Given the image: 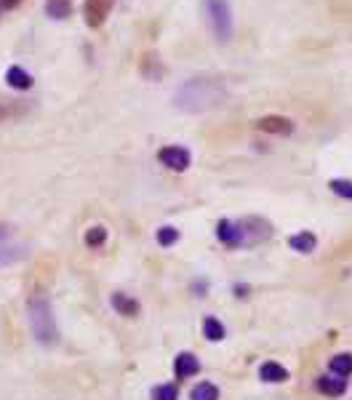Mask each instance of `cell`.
Listing matches in <instances>:
<instances>
[{"label": "cell", "instance_id": "1", "mask_svg": "<svg viewBox=\"0 0 352 400\" xmlns=\"http://www.w3.org/2000/svg\"><path fill=\"white\" fill-rule=\"evenodd\" d=\"M227 99V88L219 77H190L179 86L174 104L181 112H205Z\"/></svg>", "mask_w": 352, "mask_h": 400}, {"label": "cell", "instance_id": "2", "mask_svg": "<svg viewBox=\"0 0 352 400\" xmlns=\"http://www.w3.org/2000/svg\"><path fill=\"white\" fill-rule=\"evenodd\" d=\"M27 312H29V328L35 334V339L40 345H56L59 339V328H56V318H53V310H51V301L46 297H32L27 304Z\"/></svg>", "mask_w": 352, "mask_h": 400}, {"label": "cell", "instance_id": "3", "mask_svg": "<svg viewBox=\"0 0 352 400\" xmlns=\"http://www.w3.org/2000/svg\"><path fill=\"white\" fill-rule=\"evenodd\" d=\"M205 14H208V25L211 32L219 43H229L232 38V11L227 0H205Z\"/></svg>", "mask_w": 352, "mask_h": 400}, {"label": "cell", "instance_id": "4", "mask_svg": "<svg viewBox=\"0 0 352 400\" xmlns=\"http://www.w3.org/2000/svg\"><path fill=\"white\" fill-rule=\"evenodd\" d=\"M112 8H115V0H86L83 3V19L91 29H99L107 22V16L112 14Z\"/></svg>", "mask_w": 352, "mask_h": 400}, {"label": "cell", "instance_id": "5", "mask_svg": "<svg viewBox=\"0 0 352 400\" xmlns=\"http://www.w3.org/2000/svg\"><path fill=\"white\" fill-rule=\"evenodd\" d=\"M158 158H160V163L168 166L171 171H187V166H190V150H184V147H179V145L163 147V150L158 152Z\"/></svg>", "mask_w": 352, "mask_h": 400}, {"label": "cell", "instance_id": "6", "mask_svg": "<svg viewBox=\"0 0 352 400\" xmlns=\"http://www.w3.org/2000/svg\"><path fill=\"white\" fill-rule=\"evenodd\" d=\"M256 128H259V131H264V134H277V136H286V134H291V131H294V123H291L288 118H283V115H264V118H259V121H256Z\"/></svg>", "mask_w": 352, "mask_h": 400}, {"label": "cell", "instance_id": "7", "mask_svg": "<svg viewBox=\"0 0 352 400\" xmlns=\"http://www.w3.org/2000/svg\"><path fill=\"white\" fill-rule=\"evenodd\" d=\"M174 371L179 379H187V376H195L201 371V363H198V358L195 355H190V352H181L179 358H176L174 363Z\"/></svg>", "mask_w": 352, "mask_h": 400}, {"label": "cell", "instance_id": "8", "mask_svg": "<svg viewBox=\"0 0 352 400\" xmlns=\"http://www.w3.org/2000/svg\"><path fill=\"white\" fill-rule=\"evenodd\" d=\"M5 83L11 86V88H16V91H27V88H32V75L22 70L19 64H14V67H8V73H5Z\"/></svg>", "mask_w": 352, "mask_h": 400}, {"label": "cell", "instance_id": "9", "mask_svg": "<svg viewBox=\"0 0 352 400\" xmlns=\"http://www.w3.org/2000/svg\"><path fill=\"white\" fill-rule=\"evenodd\" d=\"M46 14L56 22L67 19L73 14V0H46Z\"/></svg>", "mask_w": 352, "mask_h": 400}, {"label": "cell", "instance_id": "10", "mask_svg": "<svg viewBox=\"0 0 352 400\" xmlns=\"http://www.w3.org/2000/svg\"><path fill=\"white\" fill-rule=\"evenodd\" d=\"M318 390L326 392V395H344L347 382L339 379V376H320V379H318Z\"/></svg>", "mask_w": 352, "mask_h": 400}, {"label": "cell", "instance_id": "11", "mask_svg": "<svg viewBox=\"0 0 352 400\" xmlns=\"http://www.w3.org/2000/svg\"><path fill=\"white\" fill-rule=\"evenodd\" d=\"M216 235H219V240L227 243V246H240V229H238L235 222H227V219L225 222H219Z\"/></svg>", "mask_w": 352, "mask_h": 400}, {"label": "cell", "instance_id": "12", "mask_svg": "<svg viewBox=\"0 0 352 400\" xmlns=\"http://www.w3.org/2000/svg\"><path fill=\"white\" fill-rule=\"evenodd\" d=\"M166 70H163V64H160V56H155V53H147L144 59H142V75L150 77V80H158V77L163 75Z\"/></svg>", "mask_w": 352, "mask_h": 400}, {"label": "cell", "instance_id": "13", "mask_svg": "<svg viewBox=\"0 0 352 400\" xmlns=\"http://www.w3.org/2000/svg\"><path fill=\"white\" fill-rule=\"evenodd\" d=\"M112 307H115L121 315H128V318L139 315V301L128 299L126 294H115V297H112Z\"/></svg>", "mask_w": 352, "mask_h": 400}, {"label": "cell", "instance_id": "14", "mask_svg": "<svg viewBox=\"0 0 352 400\" xmlns=\"http://www.w3.org/2000/svg\"><path fill=\"white\" fill-rule=\"evenodd\" d=\"M288 243H291V249L299 251V253H310V251H315V246H318V240H315L312 232H299V235H294Z\"/></svg>", "mask_w": 352, "mask_h": 400}, {"label": "cell", "instance_id": "15", "mask_svg": "<svg viewBox=\"0 0 352 400\" xmlns=\"http://www.w3.org/2000/svg\"><path fill=\"white\" fill-rule=\"evenodd\" d=\"M259 376L264 379V382H286L288 379V371L283 368V366H277V363H264L262 368H259Z\"/></svg>", "mask_w": 352, "mask_h": 400}, {"label": "cell", "instance_id": "16", "mask_svg": "<svg viewBox=\"0 0 352 400\" xmlns=\"http://www.w3.org/2000/svg\"><path fill=\"white\" fill-rule=\"evenodd\" d=\"M331 371L336 376H350L352 374V355L350 352H342L331 360Z\"/></svg>", "mask_w": 352, "mask_h": 400}, {"label": "cell", "instance_id": "17", "mask_svg": "<svg viewBox=\"0 0 352 400\" xmlns=\"http://www.w3.org/2000/svg\"><path fill=\"white\" fill-rule=\"evenodd\" d=\"M203 331H205V339H211V342H222L225 339V325L219 323L216 318H205Z\"/></svg>", "mask_w": 352, "mask_h": 400}, {"label": "cell", "instance_id": "18", "mask_svg": "<svg viewBox=\"0 0 352 400\" xmlns=\"http://www.w3.org/2000/svg\"><path fill=\"white\" fill-rule=\"evenodd\" d=\"M192 400H219V390L214 387V384H208V382H201L195 390H192Z\"/></svg>", "mask_w": 352, "mask_h": 400}, {"label": "cell", "instance_id": "19", "mask_svg": "<svg viewBox=\"0 0 352 400\" xmlns=\"http://www.w3.org/2000/svg\"><path fill=\"white\" fill-rule=\"evenodd\" d=\"M328 187H331V192H334V195L352 200V182L350 179H331V182H328Z\"/></svg>", "mask_w": 352, "mask_h": 400}, {"label": "cell", "instance_id": "20", "mask_svg": "<svg viewBox=\"0 0 352 400\" xmlns=\"http://www.w3.org/2000/svg\"><path fill=\"white\" fill-rule=\"evenodd\" d=\"M176 240H179V229H174V227H160L158 229V243L160 246H174Z\"/></svg>", "mask_w": 352, "mask_h": 400}, {"label": "cell", "instance_id": "21", "mask_svg": "<svg viewBox=\"0 0 352 400\" xmlns=\"http://www.w3.org/2000/svg\"><path fill=\"white\" fill-rule=\"evenodd\" d=\"M27 251L22 249H0V267L3 264H14V262H19V259H25Z\"/></svg>", "mask_w": 352, "mask_h": 400}, {"label": "cell", "instance_id": "22", "mask_svg": "<svg viewBox=\"0 0 352 400\" xmlns=\"http://www.w3.org/2000/svg\"><path fill=\"white\" fill-rule=\"evenodd\" d=\"M104 240H107V229H104V227H91V229L86 232V243H88V246H94V249L101 246Z\"/></svg>", "mask_w": 352, "mask_h": 400}, {"label": "cell", "instance_id": "23", "mask_svg": "<svg viewBox=\"0 0 352 400\" xmlns=\"http://www.w3.org/2000/svg\"><path fill=\"white\" fill-rule=\"evenodd\" d=\"M179 392H176L174 384H163V387H155L152 390V400H176Z\"/></svg>", "mask_w": 352, "mask_h": 400}, {"label": "cell", "instance_id": "24", "mask_svg": "<svg viewBox=\"0 0 352 400\" xmlns=\"http://www.w3.org/2000/svg\"><path fill=\"white\" fill-rule=\"evenodd\" d=\"M22 0H0V11H14Z\"/></svg>", "mask_w": 352, "mask_h": 400}, {"label": "cell", "instance_id": "25", "mask_svg": "<svg viewBox=\"0 0 352 400\" xmlns=\"http://www.w3.org/2000/svg\"><path fill=\"white\" fill-rule=\"evenodd\" d=\"M8 235H11V227H8V225H0V240H5Z\"/></svg>", "mask_w": 352, "mask_h": 400}, {"label": "cell", "instance_id": "26", "mask_svg": "<svg viewBox=\"0 0 352 400\" xmlns=\"http://www.w3.org/2000/svg\"><path fill=\"white\" fill-rule=\"evenodd\" d=\"M5 118H8V110H5L3 104H0V121H5Z\"/></svg>", "mask_w": 352, "mask_h": 400}]
</instances>
